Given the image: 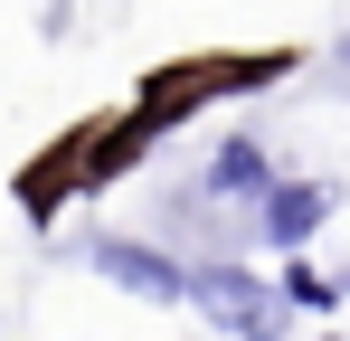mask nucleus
<instances>
[{
	"instance_id": "obj_1",
	"label": "nucleus",
	"mask_w": 350,
	"mask_h": 341,
	"mask_svg": "<svg viewBox=\"0 0 350 341\" xmlns=\"http://www.w3.org/2000/svg\"><path fill=\"white\" fill-rule=\"evenodd\" d=\"M293 66H303L293 48H246V57L199 48V57H161V66L133 86V114H152V123L171 133V123H189V114H208V105H237V95H265V86H284Z\"/></svg>"
},
{
	"instance_id": "obj_2",
	"label": "nucleus",
	"mask_w": 350,
	"mask_h": 341,
	"mask_svg": "<svg viewBox=\"0 0 350 341\" xmlns=\"http://www.w3.org/2000/svg\"><path fill=\"white\" fill-rule=\"evenodd\" d=\"M180 303H199V323H218V332H275V323H284L275 275H256V266H237V256L180 266Z\"/></svg>"
},
{
	"instance_id": "obj_3",
	"label": "nucleus",
	"mask_w": 350,
	"mask_h": 341,
	"mask_svg": "<svg viewBox=\"0 0 350 341\" xmlns=\"http://www.w3.org/2000/svg\"><path fill=\"white\" fill-rule=\"evenodd\" d=\"M332 218H341V190H332V180H293V170H265V180H256V209H246V227H256L275 256H284V247H312Z\"/></svg>"
},
{
	"instance_id": "obj_4",
	"label": "nucleus",
	"mask_w": 350,
	"mask_h": 341,
	"mask_svg": "<svg viewBox=\"0 0 350 341\" xmlns=\"http://www.w3.org/2000/svg\"><path fill=\"white\" fill-rule=\"evenodd\" d=\"M76 199H95V180H85V123H66L57 142L19 170V209H29L38 227L57 218V209H76Z\"/></svg>"
},
{
	"instance_id": "obj_5",
	"label": "nucleus",
	"mask_w": 350,
	"mask_h": 341,
	"mask_svg": "<svg viewBox=\"0 0 350 341\" xmlns=\"http://www.w3.org/2000/svg\"><path fill=\"white\" fill-rule=\"evenodd\" d=\"M85 256H95V275L123 284V294H142V303H180V256H161L152 237H95Z\"/></svg>"
},
{
	"instance_id": "obj_6",
	"label": "nucleus",
	"mask_w": 350,
	"mask_h": 341,
	"mask_svg": "<svg viewBox=\"0 0 350 341\" xmlns=\"http://www.w3.org/2000/svg\"><path fill=\"white\" fill-rule=\"evenodd\" d=\"M265 170H275V152H265L256 133H228V142L199 162V180H189V190H199L208 209H228V199H256V180H265Z\"/></svg>"
},
{
	"instance_id": "obj_7",
	"label": "nucleus",
	"mask_w": 350,
	"mask_h": 341,
	"mask_svg": "<svg viewBox=\"0 0 350 341\" xmlns=\"http://www.w3.org/2000/svg\"><path fill=\"white\" fill-rule=\"evenodd\" d=\"M275 294H284L293 313H341V275H332V266H312L303 247H284V275H275Z\"/></svg>"
}]
</instances>
